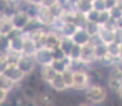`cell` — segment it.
Wrapping results in <instances>:
<instances>
[{"label": "cell", "instance_id": "cell-40", "mask_svg": "<svg viewBox=\"0 0 122 106\" xmlns=\"http://www.w3.org/2000/svg\"><path fill=\"white\" fill-rule=\"evenodd\" d=\"M115 67L119 70V72L122 74V60H117L116 64H115Z\"/></svg>", "mask_w": 122, "mask_h": 106}, {"label": "cell", "instance_id": "cell-14", "mask_svg": "<svg viewBox=\"0 0 122 106\" xmlns=\"http://www.w3.org/2000/svg\"><path fill=\"white\" fill-rule=\"evenodd\" d=\"M79 28L76 27L74 23L72 22H64V25H62V28L60 29V35L63 37H70L71 38L72 35L76 33V31Z\"/></svg>", "mask_w": 122, "mask_h": 106}, {"label": "cell", "instance_id": "cell-29", "mask_svg": "<svg viewBox=\"0 0 122 106\" xmlns=\"http://www.w3.org/2000/svg\"><path fill=\"white\" fill-rule=\"evenodd\" d=\"M108 14H109V17L114 20H119L120 18H122V10L118 6H115V8L108 10Z\"/></svg>", "mask_w": 122, "mask_h": 106}, {"label": "cell", "instance_id": "cell-20", "mask_svg": "<svg viewBox=\"0 0 122 106\" xmlns=\"http://www.w3.org/2000/svg\"><path fill=\"white\" fill-rule=\"evenodd\" d=\"M97 62H99L100 65L104 68H112L115 66L117 60L114 58L112 56H111L109 54H105L104 56H102V57H100L99 60H97Z\"/></svg>", "mask_w": 122, "mask_h": 106}, {"label": "cell", "instance_id": "cell-26", "mask_svg": "<svg viewBox=\"0 0 122 106\" xmlns=\"http://www.w3.org/2000/svg\"><path fill=\"white\" fill-rule=\"evenodd\" d=\"M99 28H100V25L96 22H86L84 29L86 30V32H87L89 34V36L91 37V36H95V35L98 34V32H99Z\"/></svg>", "mask_w": 122, "mask_h": 106}, {"label": "cell", "instance_id": "cell-33", "mask_svg": "<svg viewBox=\"0 0 122 106\" xmlns=\"http://www.w3.org/2000/svg\"><path fill=\"white\" fill-rule=\"evenodd\" d=\"M51 53H52L53 60H63V58L67 57V56L64 54V52H63L58 47L55 48V49H53V50H51Z\"/></svg>", "mask_w": 122, "mask_h": 106}, {"label": "cell", "instance_id": "cell-11", "mask_svg": "<svg viewBox=\"0 0 122 106\" xmlns=\"http://www.w3.org/2000/svg\"><path fill=\"white\" fill-rule=\"evenodd\" d=\"M50 66L53 68V70L57 74H62L64 71L69 68L70 66V60L68 57H65L63 60H53L52 63L50 64Z\"/></svg>", "mask_w": 122, "mask_h": 106}, {"label": "cell", "instance_id": "cell-32", "mask_svg": "<svg viewBox=\"0 0 122 106\" xmlns=\"http://www.w3.org/2000/svg\"><path fill=\"white\" fill-rule=\"evenodd\" d=\"M8 65H9V63H8V61H6L5 53L0 52V73H3L4 70L8 67Z\"/></svg>", "mask_w": 122, "mask_h": 106}, {"label": "cell", "instance_id": "cell-17", "mask_svg": "<svg viewBox=\"0 0 122 106\" xmlns=\"http://www.w3.org/2000/svg\"><path fill=\"white\" fill-rule=\"evenodd\" d=\"M49 86H50L51 88L54 89L55 91H58V92L68 89L66 87V85H65V83L63 82L62 75H61V74H56V76L50 82V83H49Z\"/></svg>", "mask_w": 122, "mask_h": 106}, {"label": "cell", "instance_id": "cell-13", "mask_svg": "<svg viewBox=\"0 0 122 106\" xmlns=\"http://www.w3.org/2000/svg\"><path fill=\"white\" fill-rule=\"evenodd\" d=\"M56 72L53 70V68L50 65H46V66H41V79L45 81V83L49 84L53 79L56 76Z\"/></svg>", "mask_w": 122, "mask_h": 106}, {"label": "cell", "instance_id": "cell-18", "mask_svg": "<svg viewBox=\"0 0 122 106\" xmlns=\"http://www.w3.org/2000/svg\"><path fill=\"white\" fill-rule=\"evenodd\" d=\"M13 29L14 28H13V25H12L10 18L4 17L1 14V17H0V34L8 35Z\"/></svg>", "mask_w": 122, "mask_h": 106}, {"label": "cell", "instance_id": "cell-22", "mask_svg": "<svg viewBox=\"0 0 122 106\" xmlns=\"http://www.w3.org/2000/svg\"><path fill=\"white\" fill-rule=\"evenodd\" d=\"M80 56H81V47L78 45H73L67 57L70 60V62H78L80 61Z\"/></svg>", "mask_w": 122, "mask_h": 106}, {"label": "cell", "instance_id": "cell-42", "mask_svg": "<svg viewBox=\"0 0 122 106\" xmlns=\"http://www.w3.org/2000/svg\"><path fill=\"white\" fill-rule=\"evenodd\" d=\"M116 23H117V29L122 30V18H120L119 20H117Z\"/></svg>", "mask_w": 122, "mask_h": 106}, {"label": "cell", "instance_id": "cell-25", "mask_svg": "<svg viewBox=\"0 0 122 106\" xmlns=\"http://www.w3.org/2000/svg\"><path fill=\"white\" fill-rule=\"evenodd\" d=\"M99 16H100V12L96 11V10H89L87 13L84 14V17L87 22H96L98 23V20H99Z\"/></svg>", "mask_w": 122, "mask_h": 106}, {"label": "cell", "instance_id": "cell-45", "mask_svg": "<svg viewBox=\"0 0 122 106\" xmlns=\"http://www.w3.org/2000/svg\"><path fill=\"white\" fill-rule=\"evenodd\" d=\"M79 106H90V105L87 104V103H80Z\"/></svg>", "mask_w": 122, "mask_h": 106}, {"label": "cell", "instance_id": "cell-44", "mask_svg": "<svg viewBox=\"0 0 122 106\" xmlns=\"http://www.w3.org/2000/svg\"><path fill=\"white\" fill-rule=\"evenodd\" d=\"M118 60H122V44L120 45V53H119V57Z\"/></svg>", "mask_w": 122, "mask_h": 106}, {"label": "cell", "instance_id": "cell-16", "mask_svg": "<svg viewBox=\"0 0 122 106\" xmlns=\"http://www.w3.org/2000/svg\"><path fill=\"white\" fill-rule=\"evenodd\" d=\"M73 41L70 37H63L61 36V39H60V45H58V48L64 52V54L66 56H68L71 48L73 47Z\"/></svg>", "mask_w": 122, "mask_h": 106}, {"label": "cell", "instance_id": "cell-39", "mask_svg": "<svg viewBox=\"0 0 122 106\" xmlns=\"http://www.w3.org/2000/svg\"><path fill=\"white\" fill-rule=\"evenodd\" d=\"M6 95H8V92H6V91L0 89V104L4 102V100H5V98H6Z\"/></svg>", "mask_w": 122, "mask_h": 106}, {"label": "cell", "instance_id": "cell-15", "mask_svg": "<svg viewBox=\"0 0 122 106\" xmlns=\"http://www.w3.org/2000/svg\"><path fill=\"white\" fill-rule=\"evenodd\" d=\"M23 34L20 35V36L16 37V38H13L10 40V47H9V50L13 51V52H17L21 54L22 51V47H23Z\"/></svg>", "mask_w": 122, "mask_h": 106}, {"label": "cell", "instance_id": "cell-28", "mask_svg": "<svg viewBox=\"0 0 122 106\" xmlns=\"http://www.w3.org/2000/svg\"><path fill=\"white\" fill-rule=\"evenodd\" d=\"M9 47H10V40L6 35L0 34V52L5 53L9 50Z\"/></svg>", "mask_w": 122, "mask_h": 106}, {"label": "cell", "instance_id": "cell-36", "mask_svg": "<svg viewBox=\"0 0 122 106\" xmlns=\"http://www.w3.org/2000/svg\"><path fill=\"white\" fill-rule=\"evenodd\" d=\"M114 42H116V44H118V45H121L122 44V30L116 29V31H115Z\"/></svg>", "mask_w": 122, "mask_h": 106}, {"label": "cell", "instance_id": "cell-10", "mask_svg": "<svg viewBox=\"0 0 122 106\" xmlns=\"http://www.w3.org/2000/svg\"><path fill=\"white\" fill-rule=\"evenodd\" d=\"M23 37H25V39H23V47H22L21 54L22 55H27V56H33L34 53L37 50L36 44L30 37L25 36V35H23Z\"/></svg>", "mask_w": 122, "mask_h": 106}, {"label": "cell", "instance_id": "cell-4", "mask_svg": "<svg viewBox=\"0 0 122 106\" xmlns=\"http://www.w3.org/2000/svg\"><path fill=\"white\" fill-rule=\"evenodd\" d=\"M16 65H17L18 69H19L23 74L29 75L30 73H32V72L34 71L36 63H35L33 56H27V55H22L21 54V56L19 57V60H18Z\"/></svg>", "mask_w": 122, "mask_h": 106}, {"label": "cell", "instance_id": "cell-37", "mask_svg": "<svg viewBox=\"0 0 122 106\" xmlns=\"http://www.w3.org/2000/svg\"><path fill=\"white\" fill-rule=\"evenodd\" d=\"M55 3H57V0H43L41 1V6L45 8H51L52 5H54Z\"/></svg>", "mask_w": 122, "mask_h": 106}, {"label": "cell", "instance_id": "cell-35", "mask_svg": "<svg viewBox=\"0 0 122 106\" xmlns=\"http://www.w3.org/2000/svg\"><path fill=\"white\" fill-rule=\"evenodd\" d=\"M103 2H104L105 10L108 11V10H111V9L115 8V6L117 5V2H118V0H103Z\"/></svg>", "mask_w": 122, "mask_h": 106}, {"label": "cell", "instance_id": "cell-21", "mask_svg": "<svg viewBox=\"0 0 122 106\" xmlns=\"http://www.w3.org/2000/svg\"><path fill=\"white\" fill-rule=\"evenodd\" d=\"M63 82L65 83L67 88H72V83H73V70L68 68L66 71H64L62 74Z\"/></svg>", "mask_w": 122, "mask_h": 106}, {"label": "cell", "instance_id": "cell-34", "mask_svg": "<svg viewBox=\"0 0 122 106\" xmlns=\"http://www.w3.org/2000/svg\"><path fill=\"white\" fill-rule=\"evenodd\" d=\"M109 14H108V11H103V12H100V16H99V20H98V25H103L107 20L109 19Z\"/></svg>", "mask_w": 122, "mask_h": 106}, {"label": "cell", "instance_id": "cell-8", "mask_svg": "<svg viewBox=\"0 0 122 106\" xmlns=\"http://www.w3.org/2000/svg\"><path fill=\"white\" fill-rule=\"evenodd\" d=\"M2 74H4L5 76H8L9 79H10L12 82H14L15 84L19 83L23 77L25 76V75L18 69V67H17L16 64H9L8 67H6V69L4 70V72Z\"/></svg>", "mask_w": 122, "mask_h": 106}, {"label": "cell", "instance_id": "cell-19", "mask_svg": "<svg viewBox=\"0 0 122 106\" xmlns=\"http://www.w3.org/2000/svg\"><path fill=\"white\" fill-rule=\"evenodd\" d=\"M14 85H15V83L12 82L8 76H5L4 74L0 73V89L9 92V91H11L12 89H13Z\"/></svg>", "mask_w": 122, "mask_h": 106}, {"label": "cell", "instance_id": "cell-41", "mask_svg": "<svg viewBox=\"0 0 122 106\" xmlns=\"http://www.w3.org/2000/svg\"><path fill=\"white\" fill-rule=\"evenodd\" d=\"M78 2H79V0H67V3L69 4V5H72V6H74Z\"/></svg>", "mask_w": 122, "mask_h": 106}, {"label": "cell", "instance_id": "cell-9", "mask_svg": "<svg viewBox=\"0 0 122 106\" xmlns=\"http://www.w3.org/2000/svg\"><path fill=\"white\" fill-rule=\"evenodd\" d=\"M71 39L74 45H78V46L82 47L84 45L88 44L89 40H90V36H89V34L86 32V30L84 28H79L76 31V33L72 35Z\"/></svg>", "mask_w": 122, "mask_h": 106}, {"label": "cell", "instance_id": "cell-7", "mask_svg": "<svg viewBox=\"0 0 122 106\" xmlns=\"http://www.w3.org/2000/svg\"><path fill=\"white\" fill-rule=\"evenodd\" d=\"M35 19L38 21L43 27L46 28H50L51 23H52L54 17L52 16L50 10L48 8H45V6H38L37 8V13H36V17Z\"/></svg>", "mask_w": 122, "mask_h": 106}, {"label": "cell", "instance_id": "cell-43", "mask_svg": "<svg viewBox=\"0 0 122 106\" xmlns=\"http://www.w3.org/2000/svg\"><path fill=\"white\" fill-rule=\"evenodd\" d=\"M118 93H119V96H120V98L122 100V82H121V85H120V88H119V90H118Z\"/></svg>", "mask_w": 122, "mask_h": 106}, {"label": "cell", "instance_id": "cell-1", "mask_svg": "<svg viewBox=\"0 0 122 106\" xmlns=\"http://www.w3.org/2000/svg\"><path fill=\"white\" fill-rule=\"evenodd\" d=\"M86 99L93 104H102L107 98L106 89L102 85H89L86 88Z\"/></svg>", "mask_w": 122, "mask_h": 106}, {"label": "cell", "instance_id": "cell-2", "mask_svg": "<svg viewBox=\"0 0 122 106\" xmlns=\"http://www.w3.org/2000/svg\"><path fill=\"white\" fill-rule=\"evenodd\" d=\"M89 86L88 74L86 70H73L72 88L76 90H84Z\"/></svg>", "mask_w": 122, "mask_h": 106}, {"label": "cell", "instance_id": "cell-23", "mask_svg": "<svg viewBox=\"0 0 122 106\" xmlns=\"http://www.w3.org/2000/svg\"><path fill=\"white\" fill-rule=\"evenodd\" d=\"M119 53H120V45L116 44V42H112V44L107 45V54L118 60Z\"/></svg>", "mask_w": 122, "mask_h": 106}, {"label": "cell", "instance_id": "cell-30", "mask_svg": "<svg viewBox=\"0 0 122 106\" xmlns=\"http://www.w3.org/2000/svg\"><path fill=\"white\" fill-rule=\"evenodd\" d=\"M91 9H92V10L98 11V12L106 11L105 10L103 0H92V1H91Z\"/></svg>", "mask_w": 122, "mask_h": 106}, {"label": "cell", "instance_id": "cell-24", "mask_svg": "<svg viewBox=\"0 0 122 106\" xmlns=\"http://www.w3.org/2000/svg\"><path fill=\"white\" fill-rule=\"evenodd\" d=\"M23 96L27 98V100H29L30 102H34L35 100L37 99V91L35 90L32 86H28L25 88L23 90Z\"/></svg>", "mask_w": 122, "mask_h": 106}, {"label": "cell", "instance_id": "cell-31", "mask_svg": "<svg viewBox=\"0 0 122 106\" xmlns=\"http://www.w3.org/2000/svg\"><path fill=\"white\" fill-rule=\"evenodd\" d=\"M122 81H118V80H115V79H111L108 77V87L112 89V90H115L118 92L119 88H120V85H121Z\"/></svg>", "mask_w": 122, "mask_h": 106}, {"label": "cell", "instance_id": "cell-38", "mask_svg": "<svg viewBox=\"0 0 122 106\" xmlns=\"http://www.w3.org/2000/svg\"><path fill=\"white\" fill-rule=\"evenodd\" d=\"M29 4L31 5H35V6H41V1L43 0H25Z\"/></svg>", "mask_w": 122, "mask_h": 106}, {"label": "cell", "instance_id": "cell-3", "mask_svg": "<svg viewBox=\"0 0 122 106\" xmlns=\"http://www.w3.org/2000/svg\"><path fill=\"white\" fill-rule=\"evenodd\" d=\"M30 19H31V18L23 11H16L15 13L13 14V16L10 18L14 29L20 30V31L25 30V28L27 27V25L29 23Z\"/></svg>", "mask_w": 122, "mask_h": 106}, {"label": "cell", "instance_id": "cell-12", "mask_svg": "<svg viewBox=\"0 0 122 106\" xmlns=\"http://www.w3.org/2000/svg\"><path fill=\"white\" fill-rule=\"evenodd\" d=\"M98 36H99L100 40L102 41V44L104 45H109L112 42H114V37H115V31H111V30L105 29L104 27L100 25L99 32H98Z\"/></svg>", "mask_w": 122, "mask_h": 106}, {"label": "cell", "instance_id": "cell-6", "mask_svg": "<svg viewBox=\"0 0 122 106\" xmlns=\"http://www.w3.org/2000/svg\"><path fill=\"white\" fill-rule=\"evenodd\" d=\"M33 58L36 64H39L41 66L50 65L53 61V56L51 53V50L47 48H38L36 52L34 53Z\"/></svg>", "mask_w": 122, "mask_h": 106}, {"label": "cell", "instance_id": "cell-27", "mask_svg": "<svg viewBox=\"0 0 122 106\" xmlns=\"http://www.w3.org/2000/svg\"><path fill=\"white\" fill-rule=\"evenodd\" d=\"M105 54H107V46L104 44H99L97 46H95V57L96 61L99 60L100 57L104 56Z\"/></svg>", "mask_w": 122, "mask_h": 106}, {"label": "cell", "instance_id": "cell-5", "mask_svg": "<svg viewBox=\"0 0 122 106\" xmlns=\"http://www.w3.org/2000/svg\"><path fill=\"white\" fill-rule=\"evenodd\" d=\"M80 62L85 64V65H90V64L97 62L95 57V46L91 42H88V44L81 47Z\"/></svg>", "mask_w": 122, "mask_h": 106}]
</instances>
